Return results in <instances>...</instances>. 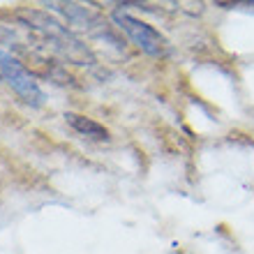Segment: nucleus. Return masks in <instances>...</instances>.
<instances>
[{
    "label": "nucleus",
    "instance_id": "nucleus-1",
    "mask_svg": "<svg viewBox=\"0 0 254 254\" xmlns=\"http://www.w3.org/2000/svg\"><path fill=\"white\" fill-rule=\"evenodd\" d=\"M111 21L121 28L123 33H125L141 51H146V54H150V56L167 54V40H164V35H160L153 26H148L146 21H139V19H134V16H129V14H123V12H114L111 14Z\"/></svg>",
    "mask_w": 254,
    "mask_h": 254
},
{
    "label": "nucleus",
    "instance_id": "nucleus-2",
    "mask_svg": "<svg viewBox=\"0 0 254 254\" xmlns=\"http://www.w3.org/2000/svg\"><path fill=\"white\" fill-rule=\"evenodd\" d=\"M0 74H2V79L23 97V102L33 104V107H40L42 102H44V93H42V88L37 86V81L30 76V72H28L14 56L5 54V51H0Z\"/></svg>",
    "mask_w": 254,
    "mask_h": 254
},
{
    "label": "nucleus",
    "instance_id": "nucleus-3",
    "mask_svg": "<svg viewBox=\"0 0 254 254\" xmlns=\"http://www.w3.org/2000/svg\"><path fill=\"white\" fill-rule=\"evenodd\" d=\"M65 121L69 123V127H72L74 132H79L86 139H93V141L109 139V129L104 125H100L97 121H93V118H86V116H81V114H65Z\"/></svg>",
    "mask_w": 254,
    "mask_h": 254
},
{
    "label": "nucleus",
    "instance_id": "nucleus-4",
    "mask_svg": "<svg viewBox=\"0 0 254 254\" xmlns=\"http://www.w3.org/2000/svg\"><path fill=\"white\" fill-rule=\"evenodd\" d=\"M0 76H2V74H0Z\"/></svg>",
    "mask_w": 254,
    "mask_h": 254
}]
</instances>
